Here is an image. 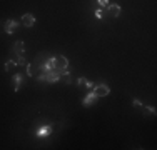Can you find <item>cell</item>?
I'll return each instance as SVG.
<instances>
[{
  "label": "cell",
  "instance_id": "6da1fadb",
  "mask_svg": "<svg viewBox=\"0 0 157 150\" xmlns=\"http://www.w3.org/2000/svg\"><path fill=\"white\" fill-rule=\"evenodd\" d=\"M94 93L97 97H105V95H109L110 93V88H109V85H105V84H97V85H94Z\"/></svg>",
  "mask_w": 157,
  "mask_h": 150
},
{
  "label": "cell",
  "instance_id": "7a4b0ae2",
  "mask_svg": "<svg viewBox=\"0 0 157 150\" xmlns=\"http://www.w3.org/2000/svg\"><path fill=\"white\" fill-rule=\"evenodd\" d=\"M97 99H99V97L94 93V90H90V92L82 99V105H84V107H90V105H94L97 102Z\"/></svg>",
  "mask_w": 157,
  "mask_h": 150
},
{
  "label": "cell",
  "instance_id": "3957f363",
  "mask_svg": "<svg viewBox=\"0 0 157 150\" xmlns=\"http://www.w3.org/2000/svg\"><path fill=\"white\" fill-rule=\"evenodd\" d=\"M22 25L24 27H27V28H32L33 25H35V17H33L32 13H24L22 15Z\"/></svg>",
  "mask_w": 157,
  "mask_h": 150
},
{
  "label": "cell",
  "instance_id": "277c9868",
  "mask_svg": "<svg viewBox=\"0 0 157 150\" xmlns=\"http://www.w3.org/2000/svg\"><path fill=\"white\" fill-rule=\"evenodd\" d=\"M107 13L110 15V17H121V13H122V9H121V5H117V3H109V7H107Z\"/></svg>",
  "mask_w": 157,
  "mask_h": 150
},
{
  "label": "cell",
  "instance_id": "5b68a950",
  "mask_svg": "<svg viewBox=\"0 0 157 150\" xmlns=\"http://www.w3.org/2000/svg\"><path fill=\"white\" fill-rule=\"evenodd\" d=\"M52 133V127L50 125H44V127H39L37 129V137L39 138H44V137H48V135Z\"/></svg>",
  "mask_w": 157,
  "mask_h": 150
},
{
  "label": "cell",
  "instance_id": "8992f818",
  "mask_svg": "<svg viewBox=\"0 0 157 150\" xmlns=\"http://www.w3.org/2000/svg\"><path fill=\"white\" fill-rule=\"evenodd\" d=\"M67 67H69V58L63 55L55 57V69H67Z\"/></svg>",
  "mask_w": 157,
  "mask_h": 150
},
{
  "label": "cell",
  "instance_id": "52a82bcc",
  "mask_svg": "<svg viewBox=\"0 0 157 150\" xmlns=\"http://www.w3.org/2000/svg\"><path fill=\"white\" fill-rule=\"evenodd\" d=\"M12 52H13V54H17L18 57H20V55H24V52H25L24 42H22V40H17V42L13 43V47H12Z\"/></svg>",
  "mask_w": 157,
  "mask_h": 150
},
{
  "label": "cell",
  "instance_id": "ba28073f",
  "mask_svg": "<svg viewBox=\"0 0 157 150\" xmlns=\"http://www.w3.org/2000/svg\"><path fill=\"white\" fill-rule=\"evenodd\" d=\"M22 78H24V75H22V73H15V75L12 77V82H13V92H18V90H20Z\"/></svg>",
  "mask_w": 157,
  "mask_h": 150
},
{
  "label": "cell",
  "instance_id": "9c48e42d",
  "mask_svg": "<svg viewBox=\"0 0 157 150\" xmlns=\"http://www.w3.org/2000/svg\"><path fill=\"white\" fill-rule=\"evenodd\" d=\"M17 27H18V24L15 20H7L5 22V32L7 33H13L17 30Z\"/></svg>",
  "mask_w": 157,
  "mask_h": 150
},
{
  "label": "cell",
  "instance_id": "30bf717a",
  "mask_svg": "<svg viewBox=\"0 0 157 150\" xmlns=\"http://www.w3.org/2000/svg\"><path fill=\"white\" fill-rule=\"evenodd\" d=\"M142 114H144L145 117H147V115H152V117H154V115H155V108L151 107V105H147V107L142 105Z\"/></svg>",
  "mask_w": 157,
  "mask_h": 150
},
{
  "label": "cell",
  "instance_id": "8fae6325",
  "mask_svg": "<svg viewBox=\"0 0 157 150\" xmlns=\"http://www.w3.org/2000/svg\"><path fill=\"white\" fill-rule=\"evenodd\" d=\"M77 84H78V85H85L87 88H94V84H92L90 80H87V78H84V77H82V78H78V80H77Z\"/></svg>",
  "mask_w": 157,
  "mask_h": 150
},
{
  "label": "cell",
  "instance_id": "7c38bea8",
  "mask_svg": "<svg viewBox=\"0 0 157 150\" xmlns=\"http://www.w3.org/2000/svg\"><path fill=\"white\" fill-rule=\"evenodd\" d=\"M13 67H17V62H13V60H9V62H5V70H7V72H10Z\"/></svg>",
  "mask_w": 157,
  "mask_h": 150
},
{
  "label": "cell",
  "instance_id": "4fadbf2b",
  "mask_svg": "<svg viewBox=\"0 0 157 150\" xmlns=\"http://www.w3.org/2000/svg\"><path fill=\"white\" fill-rule=\"evenodd\" d=\"M97 3H99V7L100 9H107V7H109V0H97Z\"/></svg>",
  "mask_w": 157,
  "mask_h": 150
},
{
  "label": "cell",
  "instance_id": "5bb4252c",
  "mask_svg": "<svg viewBox=\"0 0 157 150\" xmlns=\"http://www.w3.org/2000/svg\"><path fill=\"white\" fill-rule=\"evenodd\" d=\"M132 107L134 108H142V102H140V100H137V99H134L132 100Z\"/></svg>",
  "mask_w": 157,
  "mask_h": 150
},
{
  "label": "cell",
  "instance_id": "9a60e30c",
  "mask_svg": "<svg viewBox=\"0 0 157 150\" xmlns=\"http://www.w3.org/2000/svg\"><path fill=\"white\" fill-rule=\"evenodd\" d=\"M17 65H27V60L24 58V55H20V57H18V60H17Z\"/></svg>",
  "mask_w": 157,
  "mask_h": 150
},
{
  "label": "cell",
  "instance_id": "2e32d148",
  "mask_svg": "<svg viewBox=\"0 0 157 150\" xmlns=\"http://www.w3.org/2000/svg\"><path fill=\"white\" fill-rule=\"evenodd\" d=\"M94 13H95V17H97V18H102V9H97Z\"/></svg>",
  "mask_w": 157,
  "mask_h": 150
}]
</instances>
